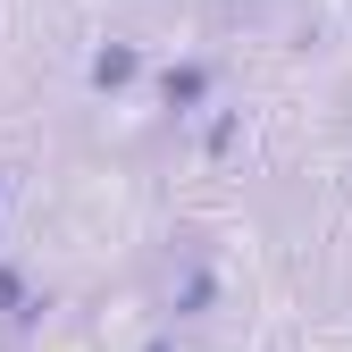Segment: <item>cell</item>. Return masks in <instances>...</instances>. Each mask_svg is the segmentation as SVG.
<instances>
[{
	"label": "cell",
	"instance_id": "obj_6",
	"mask_svg": "<svg viewBox=\"0 0 352 352\" xmlns=\"http://www.w3.org/2000/svg\"><path fill=\"white\" fill-rule=\"evenodd\" d=\"M0 201H9V168H0Z\"/></svg>",
	"mask_w": 352,
	"mask_h": 352
},
{
	"label": "cell",
	"instance_id": "obj_4",
	"mask_svg": "<svg viewBox=\"0 0 352 352\" xmlns=\"http://www.w3.org/2000/svg\"><path fill=\"white\" fill-rule=\"evenodd\" d=\"M168 311H176V319H210V311H218V277H210V269H185L176 294H168Z\"/></svg>",
	"mask_w": 352,
	"mask_h": 352
},
{
	"label": "cell",
	"instance_id": "obj_1",
	"mask_svg": "<svg viewBox=\"0 0 352 352\" xmlns=\"http://www.w3.org/2000/svg\"><path fill=\"white\" fill-rule=\"evenodd\" d=\"M151 101H160L168 118L210 109V101H218V59H168V67L151 76Z\"/></svg>",
	"mask_w": 352,
	"mask_h": 352
},
{
	"label": "cell",
	"instance_id": "obj_2",
	"mask_svg": "<svg viewBox=\"0 0 352 352\" xmlns=\"http://www.w3.org/2000/svg\"><path fill=\"white\" fill-rule=\"evenodd\" d=\"M143 76H151V59H143V42H101V51L84 59V84H93L101 101H118V93H135Z\"/></svg>",
	"mask_w": 352,
	"mask_h": 352
},
{
	"label": "cell",
	"instance_id": "obj_3",
	"mask_svg": "<svg viewBox=\"0 0 352 352\" xmlns=\"http://www.w3.org/2000/svg\"><path fill=\"white\" fill-rule=\"evenodd\" d=\"M42 311H51V294H34L17 260H0V319H9V327L25 336V327H42Z\"/></svg>",
	"mask_w": 352,
	"mask_h": 352
},
{
	"label": "cell",
	"instance_id": "obj_5",
	"mask_svg": "<svg viewBox=\"0 0 352 352\" xmlns=\"http://www.w3.org/2000/svg\"><path fill=\"white\" fill-rule=\"evenodd\" d=\"M201 143H210V160H227V151H235V109H218V118H210V135H201Z\"/></svg>",
	"mask_w": 352,
	"mask_h": 352
}]
</instances>
